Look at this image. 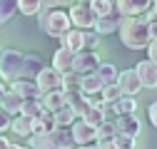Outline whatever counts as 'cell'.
I'll use <instances>...</instances> for the list:
<instances>
[{
    "label": "cell",
    "mask_w": 157,
    "mask_h": 149,
    "mask_svg": "<svg viewBox=\"0 0 157 149\" xmlns=\"http://www.w3.org/2000/svg\"><path fill=\"white\" fill-rule=\"evenodd\" d=\"M33 149H72L75 147V139L70 134V129L65 127H57L48 134H30V142H28Z\"/></svg>",
    "instance_id": "3"
},
{
    "label": "cell",
    "mask_w": 157,
    "mask_h": 149,
    "mask_svg": "<svg viewBox=\"0 0 157 149\" xmlns=\"http://www.w3.org/2000/svg\"><path fill=\"white\" fill-rule=\"evenodd\" d=\"M145 20H147V23H157V13H155L152 8L147 10V15H145Z\"/></svg>",
    "instance_id": "41"
},
{
    "label": "cell",
    "mask_w": 157,
    "mask_h": 149,
    "mask_svg": "<svg viewBox=\"0 0 157 149\" xmlns=\"http://www.w3.org/2000/svg\"><path fill=\"white\" fill-rule=\"evenodd\" d=\"M8 149H23V147H20V144H13V142H10V147H8Z\"/></svg>",
    "instance_id": "46"
},
{
    "label": "cell",
    "mask_w": 157,
    "mask_h": 149,
    "mask_svg": "<svg viewBox=\"0 0 157 149\" xmlns=\"http://www.w3.org/2000/svg\"><path fill=\"white\" fill-rule=\"evenodd\" d=\"M72 60H75V52L67 50V47H60V50L52 55V67L57 72H70L72 70Z\"/></svg>",
    "instance_id": "20"
},
{
    "label": "cell",
    "mask_w": 157,
    "mask_h": 149,
    "mask_svg": "<svg viewBox=\"0 0 157 149\" xmlns=\"http://www.w3.org/2000/svg\"><path fill=\"white\" fill-rule=\"evenodd\" d=\"M80 82H82V74L80 72H63V89H80Z\"/></svg>",
    "instance_id": "32"
},
{
    "label": "cell",
    "mask_w": 157,
    "mask_h": 149,
    "mask_svg": "<svg viewBox=\"0 0 157 149\" xmlns=\"http://www.w3.org/2000/svg\"><path fill=\"white\" fill-rule=\"evenodd\" d=\"M40 57L37 55H25L23 57V65H20V72H17V80H35L37 74H40Z\"/></svg>",
    "instance_id": "16"
},
{
    "label": "cell",
    "mask_w": 157,
    "mask_h": 149,
    "mask_svg": "<svg viewBox=\"0 0 157 149\" xmlns=\"http://www.w3.org/2000/svg\"><path fill=\"white\" fill-rule=\"evenodd\" d=\"M75 119H77V114H75V112H72L67 104H65L63 109L55 112V124H57V127H72Z\"/></svg>",
    "instance_id": "27"
},
{
    "label": "cell",
    "mask_w": 157,
    "mask_h": 149,
    "mask_svg": "<svg viewBox=\"0 0 157 149\" xmlns=\"http://www.w3.org/2000/svg\"><path fill=\"white\" fill-rule=\"evenodd\" d=\"M100 67V57H97L95 50H80L75 52V60H72V70L80 72V74H90Z\"/></svg>",
    "instance_id": "7"
},
{
    "label": "cell",
    "mask_w": 157,
    "mask_h": 149,
    "mask_svg": "<svg viewBox=\"0 0 157 149\" xmlns=\"http://www.w3.org/2000/svg\"><path fill=\"white\" fill-rule=\"evenodd\" d=\"M0 52H3V50H0Z\"/></svg>",
    "instance_id": "51"
},
{
    "label": "cell",
    "mask_w": 157,
    "mask_h": 149,
    "mask_svg": "<svg viewBox=\"0 0 157 149\" xmlns=\"http://www.w3.org/2000/svg\"><path fill=\"white\" fill-rule=\"evenodd\" d=\"M147 117H150V122L157 127V102H152V104H150V109H147Z\"/></svg>",
    "instance_id": "39"
},
{
    "label": "cell",
    "mask_w": 157,
    "mask_h": 149,
    "mask_svg": "<svg viewBox=\"0 0 157 149\" xmlns=\"http://www.w3.org/2000/svg\"><path fill=\"white\" fill-rule=\"evenodd\" d=\"M112 109H115V114H135L137 102H135V97H127V95H122L120 100H117V102L112 104Z\"/></svg>",
    "instance_id": "26"
},
{
    "label": "cell",
    "mask_w": 157,
    "mask_h": 149,
    "mask_svg": "<svg viewBox=\"0 0 157 149\" xmlns=\"http://www.w3.org/2000/svg\"><path fill=\"white\" fill-rule=\"evenodd\" d=\"M70 134H72L75 144H80V147H85V144H92V142H97V127L87 124L85 119H80V122L75 119V124L70 127Z\"/></svg>",
    "instance_id": "9"
},
{
    "label": "cell",
    "mask_w": 157,
    "mask_h": 149,
    "mask_svg": "<svg viewBox=\"0 0 157 149\" xmlns=\"http://www.w3.org/2000/svg\"><path fill=\"white\" fill-rule=\"evenodd\" d=\"M10 124H13V117H10V112H5L3 107H0V134H3L5 129H10Z\"/></svg>",
    "instance_id": "37"
},
{
    "label": "cell",
    "mask_w": 157,
    "mask_h": 149,
    "mask_svg": "<svg viewBox=\"0 0 157 149\" xmlns=\"http://www.w3.org/2000/svg\"><path fill=\"white\" fill-rule=\"evenodd\" d=\"M40 104H43L45 112H52V114H55L57 109H63V107H65V92H63V89L45 92V95L40 97Z\"/></svg>",
    "instance_id": "18"
},
{
    "label": "cell",
    "mask_w": 157,
    "mask_h": 149,
    "mask_svg": "<svg viewBox=\"0 0 157 149\" xmlns=\"http://www.w3.org/2000/svg\"><path fill=\"white\" fill-rule=\"evenodd\" d=\"M120 40L130 50H147L152 37H150V23L145 17H125L120 25Z\"/></svg>",
    "instance_id": "1"
},
{
    "label": "cell",
    "mask_w": 157,
    "mask_h": 149,
    "mask_svg": "<svg viewBox=\"0 0 157 149\" xmlns=\"http://www.w3.org/2000/svg\"><path fill=\"white\" fill-rule=\"evenodd\" d=\"M115 134H117V129H115V122H102L100 127H97V142L100 139H115Z\"/></svg>",
    "instance_id": "34"
},
{
    "label": "cell",
    "mask_w": 157,
    "mask_h": 149,
    "mask_svg": "<svg viewBox=\"0 0 157 149\" xmlns=\"http://www.w3.org/2000/svg\"><path fill=\"white\" fill-rule=\"evenodd\" d=\"M135 72H137V77H140L142 87H147V89H155L157 87V65L155 62H150V60L137 62Z\"/></svg>",
    "instance_id": "14"
},
{
    "label": "cell",
    "mask_w": 157,
    "mask_h": 149,
    "mask_svg": "<svg viewBox=\"0 0 157 149\" xmlns=\"http://www.w3.org/2000/svg\"><path fill=\"white\" fill-rule=\"evenodd\" d=\"M8 147H10V142H8L3 134H0V149H8Z\"/></svg>",
    "instance_id": "43"
},
{
    "label": "cell",
    "mask_w": 157,
    "mask_h": 149,
    "mask_svg": "<svg viewBox=\"0 0 157 149\" xmlns=\"http://www.w3.org/2000/svg\"><path fill=\"white\" fill-rule=\"evenodd\" d=\"M8 89H10L8 85H3V82H0V102H3V95H5V92H8Z\"/></svg>",
    "instance_id": "44"
},
{
    "label": "cell",
    "mask_w": 157,
    "mask_h": 149,
    "mask_svg": "<svg viewBox=\"0 0 157 149\" xmlns=\"http://www.w3.org/2000/svg\"><path fill=\"white\" fill-rule=\"evenodd\" d=\"M75 3H82V0H75Z\"/></svg>",
    "instance_id": "49"
},
{
    "label": "cell",
    "mask_w": 157,
    "mask_h": 149,
    "mask_svg": "<svg viewBox=\"0 0 157 149\" xmlns=\"http://www.w3.org/2000/svg\"><path fill=\"white\" fill-rule=\"evenodd\" d=\"M23 57H25V55H20L17 50H3V52H0V77L15 80L17 72H20Z\"/></svg>",
    "instance_id": "5"
},
{
    "label": "cell",
    "mask_w": 157,
    "mask_h": 149,
    "mask_svg": "<svg viewBox=\"0 0 157 149\" xmlns=\"http://www.w3.org/2000/svg\"><path fill=\"white\" fill-rule=\"evenodd\" d=\"M147 55H150L147 60L157 65V40H152V42H150V47H147Z\"/></svg>",
    "instance_id": "38"
},
{
    "label": "cell",
    "mask_w": 157,
    "mask_h": 149,
    "mask_svg": "<svg viewBox=\"0 0 157 149\" xmlns=\"http://www.w3.org/2000/svg\"><path fill=\"white\" fill-rule=\"evenodd\" d=\"M90 3V8L95 10V15L97 17H102V15H110V13H115L117 8H115V0H87Z\"/></svg>",
    "instance_id": "28"
},
{
    "label": "cell",
    "mask_w": 157,
    "mask_h": 149,
    "mask_svg": "<svg viewBox=\"0 0 157 149\" xmlns=\"http://www.w3.org/2000/svg\"><path fill=\"white\" fill-rule=\"evenodd\" d=\"M115 129H117V134H125V137H137L142 132V122L137 119L135 114H117L115 119Z\"/></svg>",
    "instance_id": "11"
},
{
    "label": "cell",
    "mask_w": 157,
    "mask_h": 149,
    "mask_svg": "<svg viewBox=\"0 0 157 149\" xmlns=\"http://www.w3.org/2000/svg\"><path fill=\"white\" fill-rule=\"evenodd\" d=\"M87 124H92V127H100L102 122H105V112H102V102H92V107L87 109V114L82 117Z\"/></svg>",
    "instance_id": "25"
},
{
    "label": "cell",
    "mask_w": 157,
    "mask_h": 149,
    "mask_svg": "<svg viewBox=\"0 0 157 149\" xmlns=\"http://www.w3.org/2000/svg\"><path fill=\"white\" fill-rule=\"evenodd\" d=\"M117 85H120L122 95H127V97H135L137 92L142 89V82H140V77H137L135 70H122L120 74H117Z\"/></svg>",
    "instance_id": "12"
},
{
    "label": "cell",
    "mask_w": 157,
    "mask_h": 149,
    "mask_svg": "<svg viewBox=\"0 0 157 149\" xmlns=\"http://www.w3.org/2000/svg\"><path fill=\"white\" fill-rule=\"evenodd\" d=\"M102 80L100 77H97V74L95 72H90V74H82V82H80V92H82V95H97V92H102Z\"/></svg>",
    "instance_id": "21"
},
{
    "label": "cell",
    "mask_w": 157,
    "mask_h": 149,
    "mask_svg": "<svg viewBox=\"0 0 157 149\" xmlns=\"http://www.w3.org/2000/svg\"><path fill=\"white\" fill-rule=\"evenodd\" d=\"M77 149H97L95 144H85V147H77Z\"/></svg>",
    "instance_id": "45"
},
{
    "label": "cell",
    "mask_w": 157,
    "mask_h": 149,
    "mask_svg": "<svg viewBox=\"0 0 157 149\" xmlns=\"http://www.w3.org/2000/svg\"><path fill=\"white\" fill-rule=\"evenodd\" d=\"M43 112V104H40V100H23V104H20V114L23 117H30V119H35L37 114Z\"/></svg>",
    "instance_id": "29"
},
{
    "label": "cell",
    "mask_w": 157,
    "mask_h": 149,
    "mask_svg": "<svg viewBox=\"0 0 157 149\" xmlns=\"http://www.w3.org/2000/svg\"><path fill=\"white\" fill-rule=\"evenodd\" d=\"M97 42H100V35H97L95 30H92V32H87V30H85V50H95V47H97Z\"/></svg>",
    "instance_id": "36"
},
{
    "label": "cell",
    "mask_w": 157,
    "mask_h": 149,
    "mask_svg": "<svg viewBox=\"0 0 157 149\" xmlns=\"http://www.w3.org/2000/svg\"><path fill=\"white\" fill-rule=\"evenodd\" d=\"M100 97H102V102L115 104L117 100L122 97V89H120V85H105V87H102V92H100Z\"/></svg>",
    "instance_id": "31"
},
{
    "label": "cell",
    "mask_w": 157,
    "mask_h": 149,
    "mask_svg": "<svg viewBox=\"0 0 157 149\" xmlns=\"http://www.w3.org/2000/svg\"><path fill=\"white\" fill-rule=\"evenodd\" d=\"M152 3H155V0H152Z\"/></svg>",
    "instance_id": "50"
},
{
    "label": "cell",
    "mask_w": 157,
    "mask_h": 149,
    "mask_svg": "<svg viewBox=\"0 0 157 149\" xmlns=\"http://www.w3.org/2000/svg\"><path fill=\"white\" fill-rule=\"evenodd\" d=\"M37 87H40V92L45 95V92H55V89H63V72H57L55 67H43L40 74L35 77Z\"/></svg>",
    "instance_id": "6"
},
{
    "label": "cell",
    "mask_w": 157,
    "mask_h": 149,
    "mask_svg": "<svg viewBox=\"0 0 157 149\" xmlns=\"http://www.w3.org/2000/svg\"><path fill=\"white\" fill-rule=\"evenodd\" d=\"M97 149H117V147H115V139H100Z\"/></svg>",
    "instance_id": "40"
},
{
    "label": "cell",
    "mask_w": 157,
    "mask_h": 149,
    "mask_svg": "<svg viewBox=\"0 0 157 149\" xmlns=\"http://www.w3.org/2000/svg\"><path fill=\"white\" fill-rule=\"evenodd\" d=\"M15 13H17V0H0V25L10 23Z\"/></svg>",
    "instance_id": "30"
},
{
    "label": "cell",
    "mask_w": 157,
    "mask_h": 149,
    "mask_svg": "<svg viewBox=\"0 0 157 149\" xmlns=\"http://www.w3.org/2000/svg\"><path fill=\"white\" fill-rule=\"evenodd\" d=\"M67 15H70V23H72L77 30H92L95 23H97V15H95V10L90 8V3H75Z\"/></svg>",
    "instance_id": "4"
},
{
    "label": "cell",
    "mask_w": 157,
    "mask_h": 149,
    "mask_svg": "<svg viewBox=\"0 0 157 149\" xmlns=\"http://www.w3.org/2000/svg\"><path fill=\"white\" fill-rule=\"evenodd\" d=\"M115 147L117 149H135V139L125 134H115Z\"/></svg>",
    "instance_id": "35"
},
{
    "label": "cell",
    "mask_w": 157,
    "mask_h": 149,
    "mask_svg": "<svg viewBox=\"0 0 157 149\" xmlns=\"http://www.w3.org/2000/svg\"><path fill=\"white\" fill-rule=\"evenodd\" d=\"M23 149H33V147H23Z\"/></svg>",
    "instance_id": "48"
},
{
    "label": "cell",
    "mask_w": 157,
    "mask_h": 149,
    "mask_svg": "<svg viewBox=\"0 0 157 149\" xmlns=\"http://www.w3.org/2000/svg\"><path fill=\"white\" fill-rule=\"evenodd\" d=\"M43 8V0H17V10L23 15H37Z\"/></svg>",
    "instance_id": "33"
},
{
    "label": "cell",
    "mask_w": 157,
    "mask_h": 149,
    "mask_svg": "<svg viewBox=\"0 0 157 149\" xmlns=\"http://www.w3.org/2000/svg\"><path fill=\"white\" fill-rule=\"evenodd\" d=\"M52 129H57V124H55V114L43 109L40 114L33 119V134H48V132H52Z\"/></svg>",
    "instance_id": "17"
},
{
    "label": "cell",
    "mask_w": 157,
    "mask_h": 149,
    "mask_svg": "<svg viewBox=\"0 0 157 149\" xmlns=\"http://www.w3.org/2000/svg\"><path fill=\"white\" fill-rule=\"evenodd\" d=\"M150 37L157 40V23H150Z\"/></svg>",
    "instance_id": "42"
},
{
    "label": "cell",
    "mask_w": 157,
    "mask_h": 149,
    "mask_svg": "<svg viewBox=\"0 0 157 149\" xmlns=\"http://www.w3.org/2000/svg\"><path fill=\"white\" fill-rule=\"evenodd\" d=\"M63 47H67V50H72V52L85 50V30H77V27L67 30V32L63 35Z\"/></svg>",
    "instance_id": "19"
},
{
    "label": "cell",
    "mask_w": 157,
    "mask_h": 149,
    "mask_svg": "<svg viewBox=\"0 0 157 149\" xmlns=\"http://www.w3.org/2000/svg\"><path fill=\"white\" fill-rule=\"evenodd\" d=\"M95 74L102 80V85H117V70L110 62H100V67L95 70Z\"/></svg>",
    "instance_id": "24"
},
{
    "label": "cell",
    "mask_w": 157,
    "mask_h": 149,
    "mask_svg": "<svg viewBox=\"0 0 157 149\" xmlns=\"http://www.w3.org/2000/svg\"><path fill=\"white\" fill-rule=\"evenodd\" d=\"M10 89L17 92L23 100H40L43 97V92H40V87H37L35 80H15Z\"/></svg>",
    "instance_id": "15"
},
{
    "label": "cell",
    "mask_w": 157,
    "mask_h": 149,
    "mask_svg": "<svg viewBox=\"0 0 157 149\" xmlns=\"http://www.w3.org/2000/svg\"><path fill=\"white\" fill-rule=\"evenodd\" d=\"M3 109L5 112H10V114H20V104H23V97L17 95V92H13V89H8L5 95H3Z\"/></svg>",
    "instance_id": "22"
},
{
    "label": "cell",
    "mask_w": 157,
    "mask_h": 149,
    "mask_svg": "<svg viewBox=\"0 0 157 149\" xmlns=\"http://www.w3.org/2000/svg\"><path fill=\"white\" fill-rule=\"evenodd\" d=\"M115 8L122 17H140L152 8V0H115Z\"/></svg>",
    "instance_id": "10"
},
{
    "label": "cell",
    "mask_w": 157,
    "mask_h": 149,
    "mask_svg": "<svg viewBox=\"0 0 157 149\" xmlns=\"http://www.w3.org/2000/svg\"><path fill=\"white\" fill-rule=\"evenodd\" d=\"M37 25L50 37H63L67 30H72L70 15L65 10H60V8H40V13H37Z\"/></svg>",
    "instance_id": "2"
},
{
    "label": "cell",
    "mask_w": 157,
    "mask_h": 149,
    "mask_svg": "<svg viewBox=\"0 0 157 149\" xmlns=\"http://www.w3.org/2000/svg\"><path fill=\"white\" fill-rule=\"evenodd\" d=\"M122 20H125V17L115 10V13H110V15L97 17V23H95V27H92V30H95L97 35H110V32H117V30H120Z\"/></svg>",
    "instance_id": "13"
},
{
    "label": "cell",
    "mask_w": 157,
    "mask_h": 149,
    "mask_svg": "<svg viewBox=\"0 0 157 149\" xmlns=\"http://www.w3.org/2000/svg\"><path fill=\"white\" fill-rule=\"evenodd\" d=\"M152 10H155V13H157V0H155V3H152Z\"/></svg>",
    "instance_id": "47"
},
{
    "label": "cell",
    "mask_w": 157,
    "mask_h": 149,
    "mask_svg": "<svg viewBox=\"0 0 157 149\" xmlns=\"http://www.w3.org/2000/svg\"><path fill=\"white\" fill-rule=\"evenodd\" d=\"M63 92H65V104L82 119V117L87 114V109L92 107V100H90L87 95H82L80 89H63Z\"/></svg>",
    "instance_id": "8"
},
{
    "label": "cell",
    "mask_w": 157,
    "mask_h": 149,
    "mask_svg": "<svg viewBox=\"0 0 157 149\" xmlns=\"http://www.w3.org/2000/svg\"><path fill=\"white\" fill-rule=\"evenodd\" d=\"M10 129H13L17 137H30V134H33V119L17 114V117L13 119V124H10Z\"/></svg>",
    "instance_id": "23"
}]
</instances>
